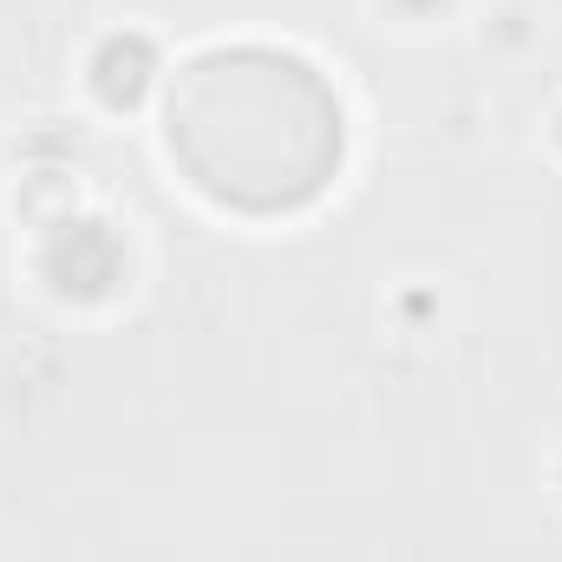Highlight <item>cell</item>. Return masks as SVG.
I'll list each match as a JSON object with an SVG mask.
<instances>
[{
  "instance_id": "cell-1",
  "label": "cell",
  "mask_w": 562,
  "mask_h": 562,
  "mask_svg": "<svg viewBox=\"0 0 562 562\" xmlns=\"http://www.w3.org/2000/svg\"><path fill=\"white\" fill-rule=\"evenodd\" d=\"M164 144L210 203L281 216L334 183L347 119L321 66L301 53L210 46L183 59L164 92Z\"/></svg>"
}]
</instances>
